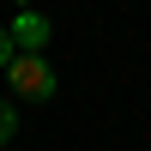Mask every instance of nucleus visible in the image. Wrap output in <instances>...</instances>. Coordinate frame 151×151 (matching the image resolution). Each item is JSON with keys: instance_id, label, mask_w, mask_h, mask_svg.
Segmentation results:
<instances>
[{"instance_id": "nucleus-1", "label": "nucleus", "mask_w": 151, "mask_h": 151, "mask_svg": "<svg viewBox=\"0 0 151 151\" xmlns=\"http://www.w3.org/2000/svg\"><path fill=\"white\" fill-rule=\"evenodd\" d=\"M6 85L18 97H30V103H48V97H55V67H48V55H36V48H18V55H12V67H6Z\"/></svg>"}, {"instance_id": "nucleus-2", "label": "nucleus", "mask_w": 151, "mask_h": 151, "mask_svg": "<svg viewBox=\"0 0 151 151\" xmlns=\"http://www.w3.org/2000/svg\"><path fill=\"white\" fill-rule=\"evenodd\" d=\"M6 30H12V42H18V48H36V55H42V48H48V30H55V24H48L36 6H18V18H12Z\"/></svg>"}, {"instance_id": "nucleus-3", "label": "nucleus", "mask_w": 151, "mask_h": 151, "mask_svg": "<svg viewBox=\"0 0 151 151\" xmlns=\"http://www.w3.org/2000/svg\"><path fill=\"white\" fill-rule=\"evenodd\" d=\"M12 55H18V42H12V30H6V24H0V73L12 67Z\"/></svg>"}, {"instance_id": "nucleus-4", "label": "nucleus", "mask_w": 151, "mask_h": 151, "mask_svg": "<svg viewBox=\"0 0 151 151\" xmlns=\"http://www.w3.org/2000/svg\"><path fill=\"white\" fill-rule=\"evenodd\" d=\"M12 127H18V115H12V103H0V145L12 139Z\"/></svg>"}, {"instance_id": "nucleus-5", "label": "nucleus", "mask_w": 151, "mask_h": 151, "mask_svg": "<svg viewBox=\"0 0 151 151\" xmlns=\"http://www.w3.org/2000/svg\"><path fill=\"white\" fill-rule=\"evenodd\" d=\"M12 6H30V0H12Z\"/></svg>"}]
</instances>
